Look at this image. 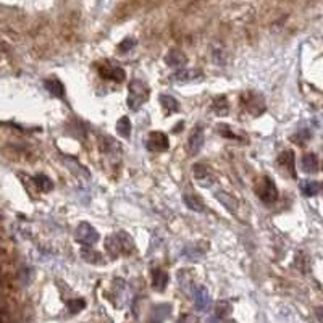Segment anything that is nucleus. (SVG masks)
Segmentation results:
<instances>
[{
    "label": "nucleus",
    "instance_id": "2",
    "mask_svg": "<svg viewBox=\"0 0 323 323\" xmlns=\"http://www.w3.org/2000/svg\"><path fill=\"white\" fill-rule=\"evenodd\" d=\"M149 99V88L147 84L143 83L139 79L131 81L129 89H128V107L133 112H138V110L143 107V105L147 102Z\"/></svg>",
    "mask_w": 323,
    "mask_h": 323
},
{
    "label": "nucleus",
    "instance_id": "23",
    "mask_svg": "<svg viewBox=\"0 0 323 323\" xmlns=\"http://www.w3.org/2000/svg\"><path fill=\"white\" fill-rule=\"evenodd\" d=\"M117 133L120 136H123L125 139L131 138V121H129L128 117H121L117 121Z\"/></svg>",
    "mask_w": 323,
    "mask_h": 323
},
{
    "label": "nucleus",
    "instance_id": "28",
    "mask_svg": "<svg viewBox=\"0 0 323 323\" xmlns=\"http://www.w3.org/2000/svg\"><path fill=\"white\" fill-rule=\"evenodd\" d=\"M68 305V310L72 312V314H78V312H81L86 307V302L83 299H72L67 302Z\"/></svg>",
    "mask_w": 323,
    "mask_h": 323
},
{
    "label": "nucleus",
    "instance_id": "27",
    "mask_svg": "<svg viewBox=\"0 0 323 323\" xmlns=\"http://www.w3.org/2000/svg\"><path fill=\"white\" fill-rule=\"evenodd\" d=\"M214 110H215V113H218V115L228 113V104H226V99L223 97V95H221V97H216L214 100Z\"/></svg>",
    "mask_w": 323,
    "mask_h": 323
},
{
    "label": "nucleus",
    "instance_id": "22",
    "mask_svg": "<svg viewBox=\"0 0 323 323\" xmlns=\"http://www.w3.org/2000/svg\"><path fill=\"white\" fill-rule=\"evenodd\" d=\"M215 197L218 199L230 212H234L236 207H238V202H236V199L233 197V196H230L228 193H225V191H216Z\"/></svg>",
    "mask_w": 323,
    "mask_h": 323
},
{
    "label": "nucleus",
    "instance_id": "19",
    "mask_svg": "<svg viewBox=\"0 0 323 323\" xmlns=\"http://www.w3.org/2000/svg\"><path fill=\"white\" fill-rule=\"evenodd\" d=\"M207 249H209V244L204 246V247H199L197 244H188L183 249V255H186L191 260H196V259H199V257L204 255Z\"/></svg>",
    "mask_w": 323,
    "mask_h": 323
},
{
    "label": "nucleus",
    "instance_id": "32",
    "mask_svg": "<svg viewBox=\"0 0 323 323\" xmlns=\"http://www.w3.org/2000/svg\"><path fill=\"white\" fill-rule=\"evenodd\" d=\"M197 322H199L197 317H194V315H191V314H186V315H181L179 320L176 322V323H197Z\"/></svg>",
    "mask_w": 323,
    "mask_h": 323
},
{
    "label": "nucleus",
    "instance_id": "25",
    "mask_svg": "<svg viewBox=\"0 0 323 323\" xmlns=\"http://www.w3.org/2000/svg\"><path fill=\"white\" fill-rule=\"evenodd\" d=\"M34 181H36L37 188L42 191V193H49V191H52V188H54L52 179L45 175H37L36 178H34Z\"/></svg>",
    "mask_w": 323,
    "mask_h": 323
},
{
    "label": "nucleus",
    "instance_id": "21",
    "mask_svg": "<svg viewBox=\"0 0 323 323\" xmlns=\"http://www.w3.org/2000/svg\"><path fill=\"white\" fill-rule=\"evenodd\" d=\"M160 104L162 107H163V110L166 113H175L179 110V104L178 100H176L175 97H171V95H166V94H162L160 95Z\"/></svg>",
    "mask_w": 323,
    "mask_h": 323
},
{
    "label": "nucleus",
    "instance_id": "1",
    "mask_svg": "<svg viewBox=\"0 0 323 323\" xmlns=\"http://www.w3.org/2000/svg\"><path fill=\"white\" fill-rule=\"evenodd\" d=\"M107 251L112 257L129 255L134 252V241L126 231H117L107 239Z\"/></svg>",
    "mask_w": 323,
    "mask_h": 323
},
{
    "label": "nucleus",
    "instance_id": "17",
    "mask_svg": "<svg viewBox=\"0 0 323 323\" xmlns=\"http://www.w3.org/2000/svg\"><path fill=\"white\" fill-rule=\"evenodd\" d=\"M301 166L302 170L305 171V173H317L319 171V157H317L315 154H305L304 157H302V162H301Z\"/></svg>",
    "mask_w": 323,
    "mask_h": 323
},
{
    "label": "nucleus",
    "instance_id": "24",
    "mask_svg": "<svg viewBox=\"0 0 323 323\" xmlns=\"http://www.w3.org/2000/svg\"><path fill=\"white\" fill-rule=\"evenodd\" d=\"M81 257L89 262V264H102V255L99 254V252H95L92 249H88V247H84V249H81Z\"/></svg>",
    "mask_w": 323,
    "mask_h": 323
},
{
    "label": "nucleus",
    "instance_id": "30",
    "mask_svg": "<svg viewBox=\"0 0 323 323\" xmlns=\"http://www.w3.org/2000/svg\"><path fill=\"white\" fill-rule=\"evenodd\" d=\"M136 45V39H133V37H126L123 42H121L120 45H118V50L121 54H126V52H129L131 49H133Z\"/></svg>",
    "mask_w": 323,
    "mask_h": 323
},
{
    "label": "nucleus",
    "instance_id": "15",
    "mask_svg": "<svg viewBox=\"0 0 323 323\" xmlns=\"http://www.w3.org/2000/svg\"><path fill=\"white\" fill-rule=\"evenodd\" d=\"M278 163L283 166V170H286L291 176H296V171H294V152H292V150H285V152H281L280 157H278Z\"/></svg>",
    "mask_w": 323,
    "mask_h": 323
},
{
    "label": "nucleus",
    "instance_id": "7",
    "mask_svg": "<svg viewBox=\"0 0 323 323\" xmlns=\"http://www.w3.org/2000/svg\"><path fill=\"white\" fill-rule=\"evenodd\" d=\"M193 175H194V178L197 179V183L200 186H204V188H210V186L214 184L215 178H214V173L209 170V166L200 165V163L194 165L193 166Z\"/></svg>",
    "mask_w": 323,
    "mask_h": 323
},
{
    "label": "nucleus",
    "instance_id": "13",
    "mask_svg": "<svg viewBox=\"0 0 323 323\" xmlns=\"http://www.w3.org/2000/svg\"><path fill=\"white\" fill-rule=\"evenodd\" d=\"M165 63L171 68H178L184 67L188 63V58H186V55L181 50H170L168 55L165 57Z\"/></svg>",
    "mask_w": 323,
    "mask_h": 323
},
{
    "label": "nucleus",
    "instance_id": "4",
    "mask_svg": "<svg viewBox=\"0 0 323 323\" xmlns=\"http://www.w3.org/2000/svg\"><path fill=\"white\" fill-rule=\"evenodd\" d=\"M76 241L79 242V244L83 246H94L95 242L99 241V233L97 230L94 228L92 225L86 223V221H83V223H79V226L76 228Z\"/></svg>",
    "mask_w": 323,
    "mask_h": 323
},
{
    "label": "nucleus",
    "instance_id": "6",
    "mask_svg": "<svg viewBox=\"0 0 323 323\" xmlns=\"http://www.w3.org/2000/svg\"><path fill=\"white\" fill-rule=\"evenodd\" d=\"M99 73H100V76H102L104 79L118 81V83H121V81L126 78L123 68L118 67V65H115V63H108V62L104 63V65H100Z\"/></svg>",
    "mask_w": 323,
    "mask_h": 323
},
{
    "label": "nucleus",
    "instance_id": "9",
    "mask_svg": "<svg viewBox=\"0 0 323 323\" xmlns=\"http://www.w3.org/2000/svg\"><path fill=\"white\" fill-rule=\"evenodd\" d=\"M171 314V305L170 304H157L152 307L150 315L147 319V323H163Z\"/></svg>",
    "mask_w": 323,
    "mask_h": 323
},
{
    "label": "nucleus",
    "instance_id": "16",
    "mask_svg": "<svg viewBox=\"0 0 323 323\" xmlns=\"http://www.w3.org/2000/svg\"><path fill=\"white\" fill-rule=\"evenodd\" d=\"M168 281H170V276H168L166 271H163V270H154V273H152V287H154L155 291H159V292L165 291V287H166V285H168Z\"/></svg>",
    "mask_w": 323,
    "mask_h": 323
},
{
    "label": "nucleus",
    "instance_id": "8",
    "mask_svg": "<svg viewBox=\"0 0 323 323\" xmlns=\"http://www.w3.org/2000/svg\"><path fill=\"white\" fill-rule=\"evenodd\" d=\"M194 305L199 312H207L212 305V297L204 286H197L194 291Z\"/></svg>",
    "mask_w": 323,
    "mask_h": 323
},
{
    "label": "nucleus",
    "instance_id": "26",
    "mask_svg": "<svg viewBox=\"0 0 323 323\" xmlns=\"http://www.w3.org/2000/svg\"><path fill=\"white\" fill-rule=\"evenodd\" d=\"M231 310H233V305H231L230 301H220L218 304H216V317H218V319L228 317L231 314Z\"/></svg>",
    "mask_w": 323,
    "mask_h": 323
},
{
    "label": "nucleus",
    "instance_id": "5",
    "mask_svg": "<svg viewBox=\"0 0 323 323\" xmlns=\"http://www.w3.org/2000/svg\"><path fill=\"white\" fill-rule=\"evenodd\" d=\"M147 147L149 150H152V152H165V150L170 147L168 136L165 133H160V131H154V133L149 134Z\"/></svg>",
    "mask_w": 323,
    "mask_h": 323
},
{
    "label": "nucleus",
    "instance_id": "10",
    "mask_svg": "<svg viewBox=\"0 0 323 323\" xmlns=\"http://www.w3.org/2000/svg\"><path fill=\"white\" fill-rule=\"evenodd\" d=\"M204 143H205L204 129H202V126H197V128H196L189 136V152L193 155L199 154L200 149L204 147Z\"/></svg>",
    "mask_w": 323,
    "mask_h": 323
},
{
    "label": "nucleus",
    "instance_id": "20",
    "mask_svg": "<svg viewBox=\"0 0 323 323\" xmlns=\"http://www.w3.org/2000/svg\"><path fill=\"white\" fill-rule=\"evenodd\" d=\"M184 204H186V207H189V209L194 210V212H204L205 210L204 200H202L197 194H184Z\"/></svg>",
    "mask_w": 323,
    "mask_h": 323
},
{
    "label": "nucleus",
    "instance_id": "12",
    "mask_svg": "<svg viewBox=\"0 0 323 323\" xmlns=\"http://www.w3.org/2000/svg\"><path fill=\"white\" fill-rule=\"evenodd\" d=\"M44 86H45V89L49 90V94L54 95V97H58V99L65 97V86L62 84V81L60 79L49 78V79L44 81Z\"/></svg>",
    "mask_w": 323,
    "mask_h": 323
},
{
    "label": "nucleus",
    "instance_id": "29",
    "mask_svg": "<svg viewBox=\"0 0 323 323\" xmlns=\"http://www.w3.org/2000/svg\"><path fill=\"white\" fill-rule=\"evenodd\" d=\"M309 138H312V131H309V129H299L294 136H292V139L297 141L299 144H305V141Z\"/></svg>",
    "mask_w": 323,
    "mask_h": 323
},
{
    "label": "nucleus",
    "instance_id": "31",
    "mask_svg": "<svg viewBox=\"0 0 323 323\" xmlns=\"http://www.w3.org/2000/svg\"><path fill=\"white\" fill-rule=\"evenodd\" d=\"M218 133L221 136H225V138H236V134L233 133V131H231L230 126H226V125H220L218 126Z\"/></svg>",
    "mask_w": 323,
    "mask_h": 323
},
{
    "label": "nucleus",
    "instance_id": "18",
    "mask_svg": "<svg viewBox=\"0 0 323 323\" xmlns=\"http://www.w3.org/2000/svg\"><path fill=\"white\" fill-rule=\"evenodd\" d=\"M301 193L305 196V197H312V196H317L320 193V183L315 179H304L301 183Z\"/></svg>",
    "mask_w": 323,
    "mask_h": 323
},
{
    "label": "nucleus",
    "instance_id": "14",
    "mask_svg": "<svg viewBox=\"0 0 323 323\" xmlns=\"http://www.w3.org/2000/svg\"><path fill=\"white\" fill-rule=\"evenodd\" d=\"M202 78V73L197 72V70H179V72H176L171 79L175 81V83H191V81L194 79H200Z\"/></svg>",
    "mask_w": 323,
    "mask_h": 323
},
{
    "label": "nucleus",
    "instance_id": "3",
    "mask_svg": "<svg viewBox=\"0 0 323 323\" xmlns=\"http://www.w3.org/2000/svg\"><path fill=\"white\" fill-rule=\"evenodd\" d=\"M255 193L260 197L262 202L265 204H271L278 199V189H276L275 181L270 178V176H264L255 186Z\"/></svg>",
    "mask_w": 323,
    "mask_h": 323
},
{
    "label": "nucleus",
    "instance_id": "11",
    "mask_svg": "<svg viewBox=\"0 0 323 323\" xmlns=\"http://www.w3.org/2000/svg\"><path fill=\"white\" fill-rule=\"evenodd\" d=\"M242 97H246V102L242 104V105L246 107L247 112H252V107H255V108H254V115H255V117L264 112V110L259 108V105H260L262 108H265V104H264V100H262L260 95H257V94H254V92H247V94L242 95Z\"/></svg>",
    "mask_w": 323,
    "mask_h": 323
}]
</instances>
